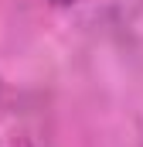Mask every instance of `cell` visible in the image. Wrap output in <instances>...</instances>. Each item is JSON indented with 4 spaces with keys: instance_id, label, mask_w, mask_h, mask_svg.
I'll return each instance as SVG.
<instances>
[{
    "instance_id": "cell-1",
    "label": "cell",
    "mask_w": 143,
    "mask_h": 147,
    "mask_svg": "<svg viewBox=\"0 0 143 147\" xmlns=\"http://www.w3.org/2000/svg\"><path fill=\"white\" fill-rule=\"evenodd\" d=\"M55 3H75V0H55Z\"/></svg>"
}]
</instances>
